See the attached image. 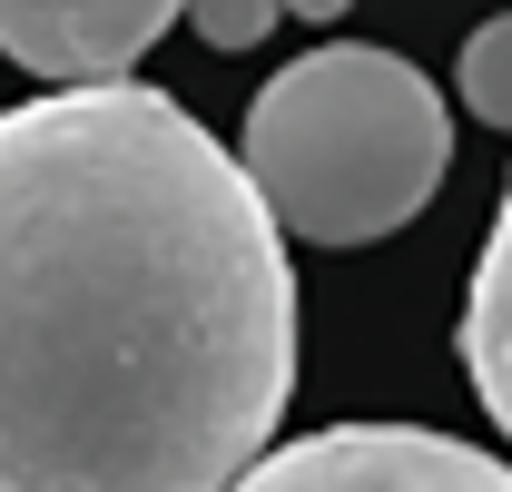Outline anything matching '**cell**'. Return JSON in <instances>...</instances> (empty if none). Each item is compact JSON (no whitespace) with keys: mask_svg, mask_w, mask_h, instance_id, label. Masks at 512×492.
I'll return each mask as SVG.
<instances>
[{"mask_svg":"<svg viewBox=\"0 0 512 492\" xmlns=\"http://www.w3.org/2000/svg\"><path fill=\"white\" fill-rule=\"evenodd\" d=\"M286 394V237L168 89L0 109V492H227Z\"/></svg>","mask_w":512,"mask_h":492,"instance_id":"1","label":"cell"},{"mask_svg":"<svg viewBox=\"0 0 512 492\" xmlns=\"http://www.w3.org/2000/svg\"><path fill=\"white\" fill-rule=\"evenodd\" d=\"M237 168H247L256 207L276 217V237L375 246L434 207L453 168V119L414 60L325 40L247 99Z\"/></svg>","mask_w":512,"mask_h":492,"instance_id":"2","label":"cell"},{"mask_svg":"<svg viewBox=\"0 0 512 492\" xmlns=\"http://www.w3.org/2000/svg\"><path fill=\"white\" fill-rule=\"evenodd\" d=\"M227 492H512V463L434 424H325L266 443Z\"/></svg>","mask_w":512,"mask_h":492,"instance_id":"3","label":"cell"},{"mask_svg":"<svg viewBox=\"0 0 512 492\" xmlns=\"http://www.w3.org/2000/svg\"><path fill=\"white\" fill-rule=\"evenodd\" d=\"M168 20L178 0H0V60L50 89H89V79H128Z\"/></svg>","mask_w":512,"mask_h":492,"instance_id":"4","label":"cell"},{"mask_svg":"<svg viewBox=\"0 0 512 492\" xmlns=\"http://www.w3.org/2000/svg\"><path fill=\"white\" fill-rule=\"evenodd\" d=\"M463 374L483 394V414L503 424L512 443V178H503V207H493V237L473 256V286H463Z\"/></svg>","mask_w":512,"mask_h":492,"instance_id":"5","label":"cell"},{"mask_svg":"<svg viewBox=\"0 0 512 492\" xmlns=\"http://www.w3.org/2000/svg\"><path fill=\"white\" fill-rule=\"evenodd\" d=\"M453 89H463V109H473L483 128H512V10H493V20L463 40Z\"/></svg>","mask_w":512,"mask_h":492,"instance_id":"6","label":"cell"},{"mask_svg":"<svg viewBox=\"0 0 512 492\" xmlns=\"http://www.w3.org/2000/svg\"><path fill=\"white\" fill-rule=\"evenodd\" d=\"M178 20H197L207 50H256V40L286 20V0H178Z\"/></svg>","mask_w":512,"mask_h":492,"instance_id":"7","label":"cell"},{"mask_svg":"<svg viewBox=\"0 0 512 492\" xmlns=\"http://www.w3.org/2000/svg\"><path fill=\"white\" fill-rule=\"evenodd\" d=\"M355 0H286V20H345Z\"/></svg>","mask_w":512,"mask_h":492,"instance_id":"8","label":"cell"}]
</instances>
